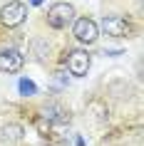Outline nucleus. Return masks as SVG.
Here are the masks:
<instances>
[{"label": "nucleus", "instance_id": "obj_1", "mask_svg": "<svg viewBox=\"0 0 144 146\" xmlns=\"http://www.w3.org/2000/svg\"><path fill=\"white\" fill-rule=\"evenodd\" d=\"M25 20H27V8L20 0H10L8 5H3V10H0V23L8 25V27H20Z\"/></svg>", "mask_w": 144, "mask_h": 146}, {"label": "nucleus", "instance_id": "obj_2", "mask_svg": "<svg viewBox=\"0 0 144 146\" xmlns=\"http://www.w3.org/2000/svg\"><path fill=\"white\" fill-rule=\"evenodd\" d=\"M72 20H75V8H72L70 3H55L52 8L47 10V25L55 27V30L67 27Z\"/></svg>", "mask_w": 144, "mask_h": 146}, {"label": "nucleus", "instance_id": "obj_3", "mask_svg": "<svg viewBox=\"0 0 144 146\" xmlns=\"http://www.w3.org/2000/svg\"><path fill=\"white\" fill-rule=\"evenodd\" d=\"M75 23V27H72V32H75L77 42H82V45H94L99 37V25L94 23V20H90V17H77V20H72Z\"/></svg>", "mask_w": 144, "mask_h": 146}, {"label": "nucleus", "instance_id": "obj_4", "mask_svg": "<svg viewBox=\"0 0 144 146\" xmlns=\"http://www.w3.org/2000/svg\"><path fill=\"white\" fill-rule=\"evenodd\" d=\"M102 30L109 37H129L132 35V25L119 15H104L102 17Z\"/></svg>", "mask_w": 144, "mask_h": 146}, {"label": "nucleus", "instance_id": "obj_5", "mask_svg": "<svg viewBox=\"0 0 144 146\" xmlns=\"http://www.w3.org/2000/svg\"><path fill=\"white\" fill-rule=\"evenodd\" d=\"M90 54L84 52V50H72V52H67V69L70 74H75V77H84L87 72H90Z\"/></svg>", "mask_w": 144, "mask_h": 146}, {"label": "nucleus", "instance_id": "obj_6", "mask_svg": "<svg viewBox=\"0 0 144 146\" xmlns=\"http://www.w3.org/2000/svg\"><path fill=\"white\" fill-rule=\"evenodd\" d=\"M25 64V57L17 50H3L0 52V72H5V74H15L20 72Z\"/></svg>", "mask_w": 144, "mask_h": 146}, {"label": "nucleus", "instance_id": "obj_7", "mask_svg": "<svg viewBox=\"0 0 144 146\" xmlns=\"http://www.w3.org/2000/svg\"><path fill=\"white\" fill-rule=\"evenodd\" d=\"M25 129L20 126V124H5L3 129H0V139L5 141V144H17L20 139H23Z\"/></svg>", "mask_w": 144, "mask_h": 146}, {"label": "nucleus", "instance_id": "obj_8", "mask_svg": "<svg viewBox=\"0 0 144 146\" xmlns=\"http://www.w3.org/2000/svg\"><path fill=\"white\" fill-rule=\"evenodd\" d=\"M20 94H23V97H32V94H38L35 82H30V79H20Z\"/></svg>", "mask_w": 144, "mask_h": 146}, {"label": "nucleus", "instance_id": "obj_9", "mask_svg": "<svg viewBox=\"0 0 144 146\" xmlns=\"http://www.w3.org/2000/svg\"><path fill=\"white\" fill-rule=\"evenodd\" d=\"M40 3H42V0H32V5H40Z\"/></svg>", "mask_w": 144, "mask_h": 146}]
</instances>
